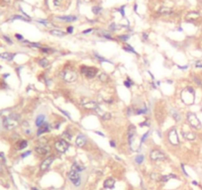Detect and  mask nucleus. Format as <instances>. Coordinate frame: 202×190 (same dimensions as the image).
<instances>
[{
  "label": "nucleus",
  "mask_w": 202,
  "mask_h": 190,
  "mask_svg": "<svg viewBox=\"0 0 202 190\" xmlns=\"http://www.w3.org/2000/svg\"><path fill=\"white\" fill-rule=\"evenodd\" d=\"M19 124V116L12 114V115L5 117L3 119V127L6 130H13Z\"/></svg>",
  "instance_id": "obj_1"
},
{
  "label": "nucleus",
  "mask_w": 202,
  "mask_h": 190,
  "mask_svg": "<svg viewBox=\"0 0 202 190\" xmlns=\"http://www.w3.org/2000/svg\"><path fill=\"white\" fill-rule=\"evenodd\" d=\"M68 176H69V179L72 182V184L74 186H79L80 185L81 177H80V174H79V171L76 168H74V166H71V168L68 173Z\"/></svg>",
  "instance_id": "obj_2"
},
{
  "label": "nucleus",
  "mask_w": 202,
  "mask_h": 190,
  "mask_svg": "<svg viewBox=\"0 0 202 190\" xmlns=\"http://www.w3.org/2000/svg\"><path fill=\"white\" fill-rule=\"evenodd\" d=\"M80 72L87 78H94L97 73H98V69L93 66H85V65H81L80 66Z\"/></svg>",
  "instance_id": "obj_3"
},
{
  "label": "nucleus",
  "mask_w": 202,
  "mask_h": 190,
  "mask_svg": "<svg viewBox=\"0 0 202 190\" xmlns=\"http://www.w3.org/2000/svg\"><path fill=\"white\" fill-rule=\"evenodd\" d=\"M60 76L65 82H74L77 79V72L72 69H64Z\"/></svg>",
  "instance_id": "obj_4"
},
{
  "label": "nucleus",
  "mask_w": 202,
  "mask_h": 190,
  "mask_svg": "<svg viewBox=\"0 0 202 190\" xmlns=\"http://www.w3.org/2000/svg\"><path fill=\"white\" fill-rule=\"evenodd\" d=\"M186 119H187L188 123H189V125L191 126L192 128L194 129H201V122L199 121V119L197 118V116L195 115L194 113L192 112H188L187 114H186Z\"/></svg>",
  "instance_id": "obj_5"
},
{
  "label": "nucleus",
  "mask_w": 202,
  "mask_h": 190,
  "mask_svg": "<svg viewBox=\"0 0 202 190\" xmlns=\"http://www.w3.org/2000/svg\"><path fill=\"white\" fill-rule=\"evenodd\" d=\"M80 104L83 106V108L87 110H98V104L95 101L88 99V98H82L80 101Z\"/></svg>",
  "instance_id": "obj_6"
},
{
  "label": "nucleus",
  "mask_w": 202,
  "mask_h": 190,
  "mask_svg": "<svg viewBox=\"0 0 202 190\" xmlns=\"http://www.w3.org/2000/svg\"><path fill=\"white\" fill-rule=\"evenodd\" d=\"M54 149L58 150L59 153L64 154V153H65L69 149V143L66 142V141H64V139L58 140L54 143Z\"/></svg>",
  "instance_id": "obj_7"
},
{
  "label": "nucleus",
  "mask_w": 202,
  "mask_h": 190,
  "mask_svg": "<svg viewBox=\"0 0 202 190\" xmlns=\"http://www.w3.org/2000/svg\"><path fill=\"white\" fill-rule=\"evenodd\" d=\"M150 157L154 161H161V160H167V155L160 150H153L150 153Z\"/></svg>",
  "instance_id": "obj_8"
},
{
  "label": "nucleus",
  "mask_w": 202,
  "mask_h": 190,
  "mask_svg": "<svg viewBox=\"0 0 202 190\" xmlns=\"http://www.w3.org/2000/svg\"><path fill=\"white\" fill-rule=\"evenodd\" d=\"M168 141L169 143L173 145H179V140H178V135L177 132L175 130V128H172L169 132H168Z\"/></svg>",
  "instance_id": "obj_9"
},
{
  "label": "nucleus",
  "mask_w": 202,
  "mask_h": 190,
  "mask_svg": "<svg viewBox=\"0 0 202 190\" xmlns=\"http://www.w3.org/2000/svg\"><path fill=\"white\" fill-rule=\"evenodd\" d=\"M54 160V155H49L45 159L42 163L40 165V169L41 171H46V170L49 169V167L51 166V164L53 163V161Z\"/></svg>",
  "instance_id": "obj_10"
},
{
  "label": "nucleus",
  "mask_w": 202,
  "mask_h": 190,
  "mask_svg": "<svg viewBox=\"0 0 202 190\" xmlns=\"http://www.w3.org/2000/svg\"><path fill=\"white\" fill-rule=\"evenodd\" d=\"M35 150L40 155H47L51 153V148L48 145H40L35 148Z\"/></svg>",
  "instance_id": "obj_11"
},
{
  "label": "nucleus",
  "mask_w": 202,
  "mask_h": 190,
  "mask_svg": "<svg viewBox=\"0 0 202 190\" xmlns=\"http://www.w3.org/2000/svg\"><path fill=\"white\" fill-rule=\"evenodd\" d=\"M127 137H128L129 145H131L133 144V141L136 137V128L134 125H130L128 128V133H127Z\"/></svg>",
  "instance_id": "obj_12"
},
{
  "label": "nucleus",
  "mask_w": 202,
  "mask_h": 190,
  "mask_svg": "<svg viewBox=\"0 0 202 190\" xmlns=\"http://www.w3.org/2000/svg\"><path fill=\"white\" fill-rule=\"evenodd\" d=\"M87 142V138L83 134H79L75 139V145L78 148H83Z\"/></svg>",
  "instance_id": "obj_13"
},
{
  "label": "nucleus",
  "mask_w": 202,
  "mask_h": 190,
  "mask_svg": "<svg viewBox=\"0 0 202 190\" xmlns=\"http://www.w3.org/2000/svg\"><path fill=\"white\" fill-rule=\"evenodd\" d=\"M50 132V124L48 123H44L42 125L38 127V130H37V136H41L45 134V133H48Z\"/></svg>",
  "instance_id": "obj_14"
},
{
  "label": "nucleus",
  "mask_w": 202,
  "mask_h": 190,
  "mask_svg": "<svg viewBox=\"0 0 202 190\" xmlns=\"http://www.w3.org/2000/svg\"><path fill=\"white\" fill-rule=\"evenodd\" d=\"M103 186L106 189H113L114 186H115V179L112 177H109L107 179H105L103 182Z\"/></svg>",
  "instance_id": "obj_15"
},
{
  "label": "nucleus",
  "mask_w": 202,
  "mask_h": 190,
  "mask_svg": "<svg viewBox=\"0 0 202 190\" xmlns=\"http://www.w3.org/2000/svg\"><path fill=\"white\" fill-rule=\"evenodd\" d=\"M182 136H183V138L187 141H194L196 139V135H195V133H193V132H184V131H183Z\"/></svg>",
  "instance_id": "obj_16"
},
{
  "label": "nucleus",
  "mask_w": 202,
  "mask_h": 190,
  "mask_svg": "<svg viewBox=\"0 0 202 190\" xmlns=\"http://www.w3.org/2000/svg\"><path fill=\"white\" fill-rule=\"evenodd\" d=\"M14 56H15V54H12V53H3V54H0V58H2V59L7 60H12Z\"/></svg>",
  "instance_id": "obj_17"
},
{
  "label": "nucleus",
  "mask_w": 202,
  "mask_h": 190,
  "mask_svg": "<svg viewBox=\"0 0 202 190\" xmlns=\"http://www.w3.org/2000/svg\"><path fill=\"white\" fill-rule=\"evenodd\" d=\"M53 36H56V37H64L65 35V33L63 32L62 30H59V29H54V30H51L50 32Z\"/></svg>",
  "instance_id": "obj_18"
},
{
  "label": "nucleus",
  "mask_w": 202,
  "mask_h": 190,
  "mask_svg": "<svg viewBox=\"0 0 202 190\" xmlns=\"http://www.w3.org/2000/svg\"><path fill=\"white\" fill-rule=\"evenodd\" d=\"M58 19L65 21V22H71V21L76 20V17L75 16H60V17H58Z\"/></svg>",
  "instance_id": "obj_19"
},
{
  "label": "nucleus",
  "mask_w": 202,
  "mask_h": 190,
  "mask_svg": "<svg viewBox=\"0 0 202 190\" xmlns=\"http://www.w3.org/2000/svg\"><path fill=\"white\" fill-rule=\"evenodd\" d=\"M170 114H172L173 118L175 121H176V122H179V121H180V119H181V117H180V115H179V113H178V112H176V111L174 110V109H172V111H170Z\"/></svg>",
  "instance_id": "obj_20"
},
{
  "label": "nucleus",
  "mask_w": 202,
  "mask_h": 190,
  "mask_svg": "<svg viewBox=\"0 0 202 190\" xmlns=\"http://www.w3.org/2000/svg\"><path fill=\"white\" fill-rule=\"evenodd\" d=\"M38 64H39L42 67L46 68V67H48L50 65V61H49V60H47V59H41V60L38 61Z\"/></svg>",
  "instance_id": "obj_21"
},
{
  "label": "nucleus",
  "mask_w": 202,
  "mask_h": 190,
  "mask_svg": "<svg viewBox=\"0 0 202 190\" xmlns=\"http://www.w3.org/2000/svg\"><path fill=\"white\" fill-rule=\"evenodd\" d=\"M44 121H45V115H42V114L39 115L37 117V119H36V126L40 127L42 124H44Z\"/></svg>",
  "instance_id": "obj_22"
},
{
  "label": "nucleus",
  "mask_w": 202,
  "mask_h": 190,
  "mask_svg": "<svg viewBox=\"0 0 202 190\" xmlns=\"http://www.w3.org/2000/svg\"><path fill=\"white\" fill-rule=\"evenodd\" d=\"M27 145H28V142L26 140H21L19 142V144H18V149L17 150H24L27 148Z\"/></svg>",
  "instance_id": "obj_23"
},
{
  "label": "nucleus",
  "mask_w": 202,
  "mask_h": 190,
  "mask_svg": "<svg viewBox=\"0 0 202 190\" xmlns=\"http://www.w3.org/2000/svg\"><path fill=\"white\" fill-rule=\"evenodd\" d=\"M98 78L100 81H102V82H108L109 81V76L108 74H106L105 72H102V73H100L98 76Z\"/></svg>",
  "instance_id": "obj_24"
},
{
  "label": "nucleus",
  "mask_w": 202,
  "mask_h": 190,
  "mask_svg": "<svg viewBox=\"0 0 202 190\" xmlns=\"http://www.w3.org/2000/svg\"><path fill=\"white\" fill-rule=\"evenodd\" d=\"M173 12V10L170 9V8H167V7H162L161 9H160V13L161 14H163V15H168V14H170Z\"/></svg>",
  "instance_id": "obj_25"
},
{
  "label": "nucleus",
  "mask_w": 202,
  "mask_h": 190,
  "mask_svg": "<svg viewBox=\"0 0 202 190\" xmlns=\"http://www.w3.org/2000/svg\"><path fill=\"white\" fill-rule=\"evenodd\" d=\"M62 138H63V139H64V141L69 142V143L70 142V141H71V135H70V134H69V132H66V131L63 133V135H62Z\"/></svg>",
  "instance_id": "obj_26"
},
{
  "label": "nucleus",
  "mask_w": 202,
  "mask_h": 190,
  "mask_svg": "<svg viewBox=\"0 0 202 190\" xmlns=\"http://www.w3.org/2000/svg\"><path fill=\"white\" fill-rule=\"evenodd\" d=\"M123 49H124V50H126V52H131V53H134V54H136V55H138V54H137V52H136V50H134V49H133V48H132V47H131V46L128 45V44H126V45L124 46V47H123Z\"/></svg>",
  "instance_id": "obj_27"
},
{
  "label": "nucleus",
  "mask_w": 202,
  "mask_h": 190,
  "mask_svg": "<svg viewBox=\"0 0 202 190\" xmlns=\"http://www.w3.org/2000/svg\"><path fill=\"white\" fill-rule=\"evenodd\" d=\"M170 178H176V175L169 174V175H166V176H162V181H163V182H168V179H170Z\"/></svg>",
  "instance_id": "obj_28"
},
{
  "label": "nucleus",
  "mask_w": 202,
  "mask_h": 190,
  "mask_svg": "<svg viewBox=\"0 0 202 190\" xmlns=\"http://www.w3.org/2000/svg\"><path fill=\"white\" fill-rule=\"evenodd\" d=\"M147 112H148V109H147L146 107H144V108H140V109H137V110L135 111V114L140 115V114H146Z\"/></svg>",
  "instance_id": "obj_29"
},
{
  "label": "nucleus",
  "mask_w": 202,
  "mask_h": 190,
  "mask_svg": "<svg viewBox=\"0 0 202 190\" xmlns=\"http://www.w3.org/2000/svg\"><path fill=\"white\" fill-rule=\"evenodd\" d=\"M151 177L153 178L154 180H156V181H162V175L158 174V173H152L151 174Z\"/></svg>",
  "instance_id": "obj_30"
},
{
  "label": "nucleus",
  "mask_w": 202,
  "mask_h": 190,
  "mask_svg": "<svg viewBox=\"0 0 202 190\" xmlns=\"http://www.w3.org/2000/svg\"><path fill=\"white\" fill-rule=\"evenodd\" d=\"M40 50H41L42 53H44V54H52V53H53V49L47 48V47H45V48H40Z\"/></svg>",
  "instance_id": "obj_31"
},
{
  "label": "nucleus",
  "mask_w": 202,
  "mask_h": 190,
  "mask_svg": "<svg viewBox=\"0 0 202 190\" xmlns=\"http://www.w3.org/2000/svg\"><path fill=\"white\" fill-rule=\"evenodd\" d=\"M135 161L138 163V164H141L144 161V155H139L135 157Z\"/></svg>",
  "instance_id": "obj_32"
},
{
  "label": "nucleus",
  "mask_w": 202,
  "mask_h": 190,
  "mask_svg": "<svg viewBox=\"0 0 202 190\" xmlns=\"http://www.w3.org/2000/svg\"><path fill=\"white\" fill-rule=\"evenodd\" d=\"M124 85H125L127 88H130V87L133 85V81H132V80H131L128 77V78H127V80H125V81H124Z\"/></svg>",
  "instance_id": "obj_33"
},
{
  "label": "nucleus",
  "mask_w": 202,
  "mask_h": 190,
  "mask_svg": "<svg viewBox=\"0 0 202 190\" xmlns=\"http://www.w3.org/2000/svg\"><path fill=\"white\" fill-rule=\"evenodd\" d=\"M94 56H95L96 59H98V60H100V61H106V62H109V61H108L107 60H106V59H104L103 56L99 55L98 54H97V53H94Z\"/></svg>",
  "instance_id": "obj_34"
},
{
  "label": "nucleus",
  "mask_w": 202,
  "mask_h": 190,
  "mask_svg": "<svg viewBox=\"0 0 202 190\" xmlns=\"http://www.w3.org/2000/svg\"><path fill=\"white\" fill-rule=\"evenodd\" d=\"M129 37L128 35H121V36H119L118 37V39L119 40H121V41H123V42H127V41L129 40Z\"/></svg>",
  "instance_id": "obj_35"
},
{
  "label": "nucleus",
  "mask_w": 202,
  "mask_h": 190,
  "mask_svg": "<svg viewBox=\"0 0 202 190\" xmlns=\"http://www.w3.org/2000/svg\"><path fill=\"white\" fill-rule=\"evenodd\" d=\"M111 117H112V115L110 113H104L101 118H102V120H109Z\"/></svg>",
  "instance_id": "obj_36"
},
{
  "label": "nucleus",
  "mask_w": 202,
  "mask_h": 190,
  "mask_svg": "<svg viewBox=\"0 0 202 190\" xmlns=\"http://www.w3.org/2000/svg\"><path fill=\"white\" fill-rule=\"evenodd\" d=\"M149 135H150V132H147V133H145V134H144L143 137H142V139H141V143H140V145H142L144 142L146 141V139L148 138V136H149Z\"/></svg>",
  "instance_id": "obj_37"
},
{
  "label": "nucleus",
  "mask_w": 202,
  "mask_h": 190,
  "mask_svg": "<svg viewBox=\"0 0 202 190\" xmlns=\"http://www.w3.org/2000/svg\"><path fill=\"white\" fill-rule=\"evenodd\" d=\"M139 126H140V127H142V128H143V127H149V126H150V122H149V120H145L144 122L140 123Z\"/></svg>",
  "instance_id": "obj_38"
},
{
  "label": "nucleus",
  "mask_w": 202,
  "mask_h": 190,
  "mask_svg": "<svg viewBox=\"0 0 202 190\" xmlns=\"http://www.w3.org/2000/svg\"><path fill=\"white\" fill-rule=\"evenodd\" d=\"M94 14H98L99 12L101 11V7H98V6H96V7H93V9H92Z\"/></svg>",
  "instance_id": "obj_39"
},
{
  "label": "nucleus",
  "mask_w": 202,
  "mask_h": 190,
  "mask_svg": "<svg viewBox=\"0 0 202 190\" xmlns=\"http://www.w3.org/2000/svg\"><path fill=\"white\" fill-rule=\"evenodd\" d=\"M101 36H103L104 38H106V39H108V40H112V37H111V35L108 34V33H105V32H103V33L101 34Z\"/></svg>",
  "instance_id": "obj_40"
},
{
  "label": "nucleus",
  "mask_w": 202,
  "mask_h": 190,
  "mask_svg": "<svg viewBox=\"0 0 202 190\" xmlns=\"http://www.w3.org/2000/svg\"><path fill=\"white\" fill-rule=\"evenodd\" d=\"M193 79H194V81H195V83H197L200 87H202V81L199 78H197V77H193Z\"/></svg>",
  "instance_id": "obj_41"
},
{
  "label": "nucleus",
  "mask_w": 202,
  "mask_h": 190,
  "mask_svg": "<svg viewBox=\"0 0 202 190\" xmlns=\"http://www.w3.org/2000/svg\"><path fill=\"white\" fill-rule=\"evenodd\" d=\"M195 66H196V67H199V68H202V60H197V61H195Z\"/></svg>",
  "instance_id": "obj_42"
},
{
  "label": "nucleus",
  "mask_w": 202,
  "mask_h": 190,
  "mask_svg": "<svg viewBox=\"0 0 202 190\" xmlns=\"http://www.w3.org/2000/svg\"><path fill=\"white\" fill-rule=\"evenodd\" d=\"M59 110L60 111V112H62V113H63V114H64V115H65V116H66V117H68V118H69V119H70V115H69V113H68V112H66V111L63 110V109H59Z\"/></svg>",
  "instance_id": "obj_43"
},
{
  "label": "nucleus",
  "mask_w": 202,
  "mask_h": 190,
  "mask_svg": "<svg viewBox=\"0 0 202 190\" xmlns=\"http://www.w3.org/2000/svg\"><path fill=\"white\" fill-rule=\"evenodd\" d=\"M29 155H31V150H28V151H26L24 154H22V155H21V157H22V159H25L26 156H28Z\"/></svg>",
  "instance_id": "obj_44"
},
{
  "label": "nucleus",
  "mask_w": 202,
  "mask_h": 190,
  "mask_svg": "<svg viewBox=\"0 0 202 190\" xmlns=\"http://www.w3.org/2000/svg\"><path fill=\"white\" fill-rule=\"evenodd\" d=\"M72 32H74V27H71V26H70V27H69V28H68V33L71 34Z\"/></svg>",
  "instance_id": "obj_45"
},
{
  "label": "nucleus",
  "mask_w": 202,
  "mask_h": 190,
  "mask_svg": "<svg viewBox=\"0 0 202 190\" xmlns=\"http://www.w3.org/2000/svg\"><path fill=\"white\" fill-rule=\"evenodd\" d=\"M3 38H4V40L6 41V42H8L9 44H12V41L10 40V39H9V38H8V37H6V36H4Z\"/></svg>",
  "instance_id": "obj_46"
},
{
  "label": "nucleus",
  "mask_w": 202,
  "mask_h": 190,
  "mask_svg": "<svg viewBox=\"0 0 202 190\" xmlns=\"http://www.w3.org/2000/svg\"><path fill=\"white\" fill-rule=\"evenodd\" d=\"M38 22L44 24V25H48V21H46V20H38Z\"/></svg>",
  "instance_id": "obj_47"
},
{
  "label": "nucleus",
  "mask_w": 202,
  "mask_h": 190,
  "mask_svg": "<svg viewBox=\"0 0 202 190\" xmlns=\"http://www.w3.org/2000/svg\"><path fill=\"white\" fill-rule=\"evenodd\" d=\"M14 19H21V20L27 21V19H25V18H23V17H21V16H14Z\"/></svg>",
  "instance_id": "obj_48"
},
{
  "label": "nucleus",
  "mask_w": 202,
  "mask_h": 190,
  "mask_svg": "<svg viewBox=\"0 0 202 190\" xmlns=\"http://www.w3.org/2000/svg\"><path fill=\"white\" fill-rule=\"evenodd\" d=\"M54 4L56 6H59L60 4V0H54Z\"/></svg>",
  "instance_id": "obj_49"
},
{
  "label": "nucleus",
  "mask_w": 202,
  "mask_h": 190,
  "mask_svg": "<svg viewBox=\"0 0 202 190\" xmlns=\"http://www.w3.org/2000/svg\"><path fill=\"white\" fill-rule=\"evenodd\" d=\"M15 37H16L18 40H23V36L19 35V34H16V35H15Z\"/></svg>",
  "instance_id": "obj_50"
},
{
  "label": "nucleus",
  "mask_w": 202,
  "mask_h": 190,
  "mask_svg": "<svg viewBox=\"0 0 202 190\" xmlns=\"http://www.w3.org/2000/svg\"><path fill=\"white\" fill-rule=\"evenodd\" d=\"M109 144H110V145H111L112 148H115V147H116V144H115V142H114V141H110V143H109Z\"/></svg>",
  "instance_id": "obj_51"
},
{
  "label": "nucleus",
  "mask_w": 202,
  "mask_h": 190,
  "mask_svg": "<svg viewBox=\"0 0 202 190\" xmlns=\"http://www.w3.org/2000/svg\"><path fill=\"white\" fill-rule=\"evenodd\" d=\"M181 169H182V172L184 173V175H186V176H188V174L186 173V171H185V169H184V165L181 164Z\"/></svg>",
  "instance_id": "obj_52"
},
{
  "label": "nucleus",
  "mask_w": 202,
  "mask_h": 190,
  "mask_svg": "<svg viewBox=\"0 0 202 190\" xmlns=\"http://www.w3.org/2000/svg\"><path fill=\"white\" fill-rule=\"evenodd\" d=\"M110 29H111V31H115L116 30V25H115V24H112V25L110 26Z\"/></svg>",
  "instance_id": "obj_53"
},
{
  "label": "nucleus",
  "mask_w": 202,
  "mask_h": 190,
  "mask_svg": "<svg viewBox=\"0 0 202 190\" xmlns=\"http://www.w3.org/2000/svg\"><path fill=\"white\" fill-rule=\"evenodd\" d=\"M124 7H125V6H122V7L120 8V9H118V10L120 11V12H121V14H122V16H124Z\"/></svg>",
  "instance_id": "obj_54"
},
{
  "label": "nucleus",
  "mask_w": 202,
  "mask_h": 190,
  "mask_svg": "<svg viewBox=\"0 0 202 190\" xmlns=\"http://www.w3.org/2000/svg\"><path fill=\"white\" fill-rule=\"evenodd\" d=\"M91 31H92V29H87V30L83 31V32H82V33H83V34H87V33H90V32H91Z\"/></svg>",
  "instance_id": "obj_55"
},
{
  "label": "nucleus",
  "mask_w": 202,
  "mask_h": 190,
  "mask_svg": "<svg viewBox=\"0 0 202 190\" xmlns=\"http://www.w3.org/2000/svg\"><path fill=\"white\" fill-rule=\"evenodd\" d=\"M94 133H96V134L99 135V136H102V137H104V134H102V133H101V132H99V131H95Z\"/></svg>",
  "instance_id": "obj_56"
},
{
  "label": "nucleus",
  "mask_w": 202,
  "mask_h": 190,
  "mask_svg": "<svg viewBox=\"0 0 202 190\" xmlns=\"http://www.w3.org/2000/svg\"><path fill=\"white\" fill-rule=\"evenodd\" d=\"M131 111H132L131 110V108H127V115L128 116L131 115Z\"/></svg>",
  "instance_id": "obj_57"
},
{
  "label": "nucleus",
  "mask_w": 202,
  "mask_h": 190,
  "mask_svg": "<svg viewBox=\"0 0 202 190\" xmlns=\"http://www.w3.org/2000/svg\"><path fill=\"white\" fill-rule=\"evenodd\" d=\"M143 38H144V40L146 41L147 39H148V35H147L146 33H144V34H143Z\"/></svg>",
  "instance_id": "obj_58"
},
{
  "label": "nucleus",
  "mask_w": 202,
  "mask_h": 190,
  "mask_svg": "<svg viewBox=\"0 0 202 190\" xmlns=\"http://www.w3.org/2000/svg\"><path fill=\"white\" fill-rule=\"evenodd\" d=\"M178 67H179V68H182V69H185V68H187V65H184V66H179V65H178Z\"/></svg>",
  "instance_id": "obj_59"
},
{
  "label": "nucleus",
  "mask_w": 202,
  "mask_h": 190,
  "mask_svg": "<svg viewBox=\"0 0 202 190\" xmlns=\"http://www.w3.org/2000/svg\"><path fill=\"white\" fill-rule=\"evenodd\" d=\"M192 184H194V185H198V182H196V181H192Z\"/></svg>",
  "instance_id": "obj_60"
},
{
  "label": "nucleus",
  "mask_w": 202,
  "mask_h": 190,
  "mask_svg": "<svg viewBox=\"0 0 202 190\" xmlns=\"http://www.w3.org/2000/svg\"><path fill=\"white\" fill-rule=\"evenodd\" d=\"M31 190H39V189H38V188H36V187H32Z\"/></svg>",
  "instance_id": "obj_61"
}]
</instances>
